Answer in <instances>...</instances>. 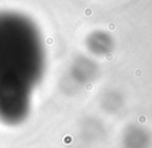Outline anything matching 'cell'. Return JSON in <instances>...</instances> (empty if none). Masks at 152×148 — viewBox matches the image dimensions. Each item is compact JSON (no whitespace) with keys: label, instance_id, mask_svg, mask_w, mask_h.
I'll list each match as a JSON object with an SVG mask.
<instances>
[{"label":"cell","instance_id":"6da1fadb","mask_svg":"<svg viewBox=\"0 0 152 148\" xmlns=\"http://www.w3.org/2000/svg\"><path fill=\"white\" fill-rule=\"evenodd\" d=\"M39 30L24 15L0 12V121L10 126L27 119L33 90L45 70Z\"/></svg>","mask_w":152,"mask_h":148}]
</instances>
